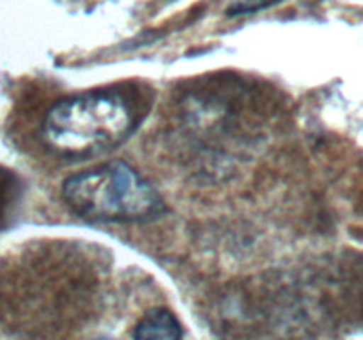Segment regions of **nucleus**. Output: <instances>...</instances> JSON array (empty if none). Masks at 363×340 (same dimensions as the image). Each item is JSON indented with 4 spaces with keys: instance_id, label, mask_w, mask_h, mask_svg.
I'll return each instance as SVG.
<instances>
[{
    "instance_id": "2",
    "label": "nucleus",
    "mask_w": 363,
    "mask_h": 340,
    "mask_svg": "<svg viewBox=\"0 0 363 340\" xmlns=\"http://www.w3.org/2000/svg\"><path fill=\"white\" fill-rule=\"evenodd\" d=\"M62 195L77 215L99 223L147 222L165 209L155 188L119 159L67 177Z\"/></svg>"
},
{
    "instance_id": "3",
    "label": "nucleus",
    "mask_w": 363,
    "mask_h": 340,
    "mask_svg": "<svg viewBox=\"0 0 363 340\" xmlns=\"http://www.w3.org/2000/svg\"><path fill=\"white\" fill-rule=\"evenodd\" d=\"M135 340H183V329L172 312L156 308L138 321L133 332Z\"/></svg>"
},
{
    "instance_id": "1",
    "label": "nucleus",
    "mask_w": 363,
    "mask_h": 340,
    "mask_svg": "<svg viewBox=\"0 0 363 340\" xmlns=\"http://www.w3.org/2000/svg\"><path fill=\"white\" fill-rule=\"evenodd\" d=\"M135 126L130 105L117 92H89L48 110L43 140L66 158L105 154L128 140Z\"/></svg>"
},
{
    "instance_id": "4",
    "label": "nucleus",
    "mask_w": 363,
    "mask_h": 340,
    "mask_svg": "<svg viewBox=\"0 0 363 340\" xmlns=\"http://www.w3.org/2000/svg\"><path fill=\"white\" fill-rule=\"evenodd\" d=\"M282 0H234L227 7V16H243V14H254L257 11L272 7Z\"/></svg>"
},
{
    "instance_id": "5",
    "label": "nucleus",
    "mask_w": 363,
    "mask_h": 340,
    "mask_svg": "<svg viewBox=\"0 0 363 340\" xmlns=\"http://www.w3.org/2000/svg\"><path fill=\"white\" fill-rule=\"evenodd\" d=\"M99 340H108V339H99Z\"/></svg>"
}]
</instances>
